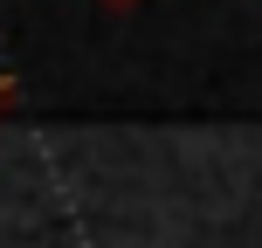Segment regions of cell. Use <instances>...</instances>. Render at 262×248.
I'll return each instance as SVG.
<instances>
[{"label":"cell","instance_id":"obj_1","mask_svg":"<svg viewBox=\"0 0 262 248\" xmlns=\"http://www.w3.org/2000/svg\"><path fill=\"white\" fill-rule=\"evenodd\" d=\"M7 97H14V76H0V104H7Z\"/></svg>","mask_w":262,"mask_h":248}]
</instances>
